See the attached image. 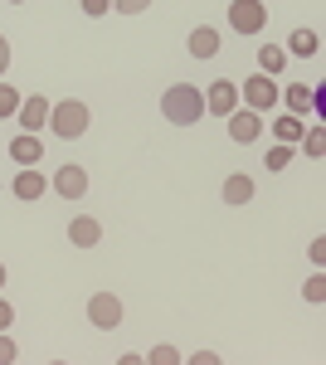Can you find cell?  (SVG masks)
<instances>
[{"label": "cell", "mask_w": 326, "mask_h": 365, "mask_svg": "<svg viewBox=\"0 0 326 365\" xmlns=\"http://www.w3.org/2000/svg\"><path fill=\"white\" fill-rule=\"evenodd\" d=\"M161 113L170 117L175 127H190V122H200V113H205V93H200L195 83H175V88H165Z\"/></svg>", "instance_id": "cell-1"}, {"label": "cell", "mask_w": 326, "mask_h": 365, "mask_svg": "<svg viewBox=\"0 0 326 365\" xmlns=\"http://www.w3.org/2000/svg\"><path fill=\"white\" fill-rule=\"evenodd\" d=\"M49 127H54L58 137H68V141H73V137H83V132H88V108L68 98V103L49 108Z\"/></svg>", "instance_id": "cell-2"}, {"label": "cell", "mask_w": 326, "mask_h": 365, "mask_svg": "<svg viewBox=\"0 0 326 365\" xmlns=\"http://www.w3.org/2000/svg\"><path fill=\"white\" fill-rule=\"evenodd\" d=\"M229 25L239 34H258L268 25V5L263 0H229Z\"/></svg>", "instance_id": "cell-3"}, {"label": "cell", "mask_w": 326, "mask_h": 365, "mask_svg": "<svg viewBox=\"0 0 326 365\" xmlns=\"http://www.w3.org/2000/svg\"><path fill=\"white\" fill-rule=\"evenodd\" d=\"M258 132H263V113H229V137L239 141V146H248V141H258Z\"/></svg>", "instance_id": "cell-4"}, {"label": "cell", "mask_w": 326, "mask_h": 365, "mask_svg": "<svg viewBox=\"0 0 326 365\" xmlns=\"http://www.w3.org/2000/svg\"><path fill=\"white\" fill-rule=\"evenodd\" d=\"M20 127H25V132H39V127H44V122H49V98H39V93H34V98H20Z\"/></svg>", "instance_id": "cell-5"}, {"label": "cell", "mask_w": 326, "mask_h": 365, "mask_svg": "<svg viewBox=\"0 0 326 365\" xmlns=\"http://www.w3.org/2000/svg\"><path fill=\"white\" fill-rule=\"evenodd\" d=\"M88 317H93V327H117V322H122V302H117L112 292H98V297L88 302Z\"/></svg>", "instance_id": "cell-6"}, {"label": "cell", "mask_w": 326, "mask_h": 365, "mask_svg": "<svg viewBox=\"0 0 326 365\" xmlns=\"http://www.w3.org/2000/svg\"><path fill=\"white\" fill-rule=\"evenodd\" d=\"M244 98H248V108H253V113H268L272 103H277V83H272V78H248Z\"/></svg>", "instance_id": "cell-7"}, {"label": "cell", "mask_w": 326, "mask_h": 365, "mask_svg": "<svg viewBox=\"0 0 326 365\" xmlns=\"http://www.w3.org/2000/svg\"><path fill=\"white\" fill-rule=\"evenodd\" d=\"M234 103H239V88L229 83V78H219V83L205 93V108H210V113H219V117L234 113Z\"/></svg>", "instance_id": "cell-8"}, {"label": "cell", "mask_w": 326, "mask_h": 365, "mask_svg": "<svg viewBox=\"0 0 326 365\" xmlns=\"http://www.w3.org/2000/svg\"><path fill=\"white\" fill-rule=\"evenodd\" d=\"M10 156H15L20 166H39L44 146H39V137H34V132H25V137H15V141H10Z\"/></svg>", "instance_id": "cell-9"}, {"label": "cell", "mask_w": 326, "mask_h": 365, "mask_svg": "<svg viewBox=\"0 0 326 365\" xmlns=\"http://www.w3.org/2000/svg\"><path fill=\"white\" fill-rule=\"evenodd\" d=\"M54 190H58V195H68V200H78L83 190H88V175H83L78 166H63L54 175Z\"/></svg>", "instance_id": "cell-10"}, {"label": "cell", "mask_w": 326, "mask_h": 365, "mask_svg": "<svg viewBox=\"0 0 326 365\" xmlns=\"http://www.w3.org/2000/svg\"><path fill=\"white\" fill-rule=\"evenodd\" d=\"M15 195H20V200H39V195H44V175L25 166L20 175H15Z\"/></svg>", "instance_id": "cell-11"}, {"label": "cell", "mask_w": 326, "mask_h": 365, "mask_svg": "<svg viewBox=\"0 0 326 365\" xmlns=\"http://www.w3.org/2000/svg\"><path fill=\"white\" fill-rule=\"evenodd\" d=\"M68 239H73L78 249H93V244L103 239V229H98V220H73V225H68Z\"/></svg>", "instance_id": "cell-12"}, {"label": "cell", "mask_w": 326, "mask_h": 365, "mask_svg": "<svg viewBox=\"0 0 326 365\" xmlns=\"http://www.w3.org/2000/svg\"><path fill=\"white\" fill-rule=\"evenodd\" d=\"M287 108H292L297 117H307L312 108H317V93H312L307 83H292V88H287Z\"/></svg>", "instance_id": "cell-13"}, {"label": "cell", "mask_w": 326, "mask_h": 365, "mask_svg": "<svg viewBox=\"0 0 326 365\" xmlns=\"http://www.w3.org/2000/svg\"><path fill=\"white\" fill-rule=\"evenodd\" d=\"M190 54L195 58H215L219 54V34L215 29H195L190 34Z\"/></svg>", "instance_id": "cell-14"}, {"label": "cell", "mask_w": 326, "mask_h": 365, "mask_svg": "<svg viewBox=\"0 0 326 365\" xmlns=\"http://www.w3.org/2000/svg\"><path fill=\"white\" fill-rule=\"evenodd\" d=\"M248 195H253V180H248V175H229V180H224V200H229V205H244Z\"/></svg>", "instance_id": "cell-15"}, {"label": "cell", "mask_w": 326, "mask_h": 365, "mask_svg": "<svg viewBox=\"0 0 326 365\" xmlns=\"http://www.w3.org/2000/svg\"><path fill=\"white\" fill-rule=\"evenodd\" d=\"M317 49H322V39H317V34H312V29H297V34H292V54H317Z\"/></svg>", "instance_id": "cell-16"}, {"label": "cell", "mask_w": 326, "mask_h": 365, "mask_svg": "<svg viewBox=\"0 0 326 365\" xmlns=\"http://www.w3.org/2000/svg\"><path fill=\"white\" fill-rule=\"evenodd\" d=\"M258 63H263V73H277V68L287 63V54H282V49H272V44H263V49H258Z\"/></svg>", "instance_id": "cell-17"}, {"label": "cell", "mask_w": 326, "mask_h": 365, "mask_svg": "<svg viewBox=\"0 0 326 365\" xmlns=\"http://www.w3.org/2000/svg\"><path fill=\"white\" fill-rule=\"evenodd\" d=\"M277 137H282V141H297V137H307L302 117H277Z\"/></svg>", "instance_id": "cell-18"}, {"label": "cell", "mask_w": 326, "mask_h": 365, "mask_svg": "<svg viewBox=\"0 0 326 365\" xmlns=\"http://www.w3.org/2000/svg\"><path fill=\"white\" fill-rule=\"evenodd\" d=\"M15 113H20V93L0 83V122H5V117H15Z\"/></svg>", "instance_id": "cell-19"}, {"label": "cell", "mask_w": 326, "mask_h": 365, "mask_svg": "<svg viewBox=\"0 0 326 365\" xmlns=\"http://www.w3.org/2000/svg\"><path fill=\"white\" fill-rule=\"evenodd\" d=\"M287 161H292V151H287V141H282V146H272V151H268V170H282Z\"/></svg>", "instance_id": "cell-20"}, {"label": "cell", "mask_w": 326, "mask_h": 365, "mask_svg": "<svg viewBox=\"0 0 326 365\" xmlns=\"http://www.w3.org/2000/svg\"><path fill=\"white\" fill-rule=\"evenodd\" d=\"M112 5H117V10H122V15H141V10H146V5H151V0H112Z\"/></svg>", "instance_id": "cell-21"}, {"label": "cell", "mask_w": 326, "mask_h": 365, "mask_svg": "<svg viewBox=\"0 0 326 365\" xmlns=\"http://www.w3.org/2000/svg\"><path fill=\"white\" fill-rule=\"evenodd\" d=\"M326 151V132H312V137H307V156H322Z\"/></svg>", "instance_id": "cell-22"}, {"label": "cell", "mask_w": 326, "mask_h": 365, "mask_svg": "<svg viewBox=\"0 0 326 365\" xmlns=\"http://www.w3.org/2000/svg\"><path fill=\"white\" fill-rule=\"evenodd\" d=\"M10 361H15V341L0 336V365H10Z\"/></svg>", "instance_id": "cell-23"}, {"label": "cell", "mask_w": 326, "mask_h": 365, "mask_svg": "<svg viewBox=\"0 0 326 365\" xmlns=\"http://www.w3.org/2000/svg\"><path fill=\"white\" fill-rule=\"evenodd\" d=\"M108 5H112V0H83V10H88V15H103Z\"/></svg>", "instance_id": "cell-24"}, {"label": "cell", "mask_w": 326, "mask_h": 365, "mask_svg": "<svg viewBox=\"0 0 326 365\" xmlns=\"http://www.w3.org/2000/svg\"><path fill=\"white\" fill-rule=\"evenodd\" d=\"M5 63H10V44H5V34H0V73H5Z\"/></svg>", "instance_id": "cell-25"}, {"label": "cell", "mask_w": 326, "mask_h": 365, "mask_svg": "<svg viewBox=\"0 0 326 365\" xmlns=\"http://www.w3.org/2000/svg\"><path fill=\"white\" fill-rule=\"evenodd\" d=\"M10 317H15V312H10V307H5V302H0V331L10 327Z\"/></svg>", "instance_id": "cell-26"}, {"label": "cell", "mask_w": 326, "mask_h": 365, "mask_svg": "<svg viewBox=\"0 0 326 365\" xmlns=\"http://www.w3.org/2000/svg\"><path fill=\"white\" fill-rule=\"evenodd\" d=\"M0 282H5V268H0Z\"/></svg>", "instance_id": "cell-27"}]
</instances>
